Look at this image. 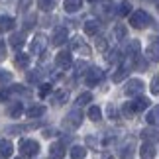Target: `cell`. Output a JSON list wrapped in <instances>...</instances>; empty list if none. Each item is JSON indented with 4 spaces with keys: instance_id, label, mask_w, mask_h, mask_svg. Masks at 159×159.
<instances>
[{
    "instance_id": "cell-1",
    "label": "cell",
    "mask_w": 159,
    "mask_h": 159,
    "mask_svg": "<svg viewBox=\"0 0 159 159\" xmlns=\"http://www.w3.org/2000/svg\"><path fill=\"white\" fill-rule=\"evenodd\" d=\"M130 24H132V28H136V30H143V28H148L151 24V18H149L148 12L136 10V12L130 14Z\"/></svg>"
},
{
    "instance_id": "cell-2",
    "label": "cell",
    "mask_w": 159,
    "mask_h": 159,
    "mask_svg": "<svg viewBox=\"0 0 159 159\" xmlns=\"http://www.w3.org/2000/svg\"><path fill=\"white\" fill-rule=\"evenodd\" d=\"M20 153L24 157H34L39 153V143L35 139H20Z\"/></svg>"
},
{
    "instance_id": "cell-3",
    "label": "cell",
    "mask_w": 159,
    "mask_h": 159,
    "mask_svg": "<svg viewBox=\"0 0 159 159\" xmlns=\"http://www.w3.org/2000/svg\"><path fill=\"white\" fill-rule=\"evenodd\" d=\"M81 122H83V112L79 108H75V110H71L69 114L65 116V128H69V130H75V128H79L81 126Z\"/></svg>"
},
{
    "instance_id": "cell-4",
    "label": "cell",
    "mask_w": 159,
    "mask_h": 159,
    "mask_svg": "<svg viewBox=\"0 0 159 159\" xmlns=\"http://www.w3.org/2000/svg\"><path fill=\"white\" fill-rule=\"evenodd\" d=\"M45 47H47V38H45L43 34H38V35L32 39V43H30V51L39 55V53L45 51Z\"/></svg>"
},
{
    "instance_id": "cell-5",
    "label": "cell",
    "mask_w": 159,
    "mask_h": 159,
    "mask_svg": "<svg viewBox=\"0 0 159 159\" xmlns=\"http://www.w3.org/2000/svg\"><path fill=\"white\" fill-rule=\"evenodd\" d=\"M142 90H143V81H139V79H130V81L126 83L124 93L128 96H138Z\"/></svg>"
},
{
    "instance_id": "cell-6",
    "label": "cell",
    "mask_w": 159,
    "mask_h": 159,
    "mask_svg": "<svg viewBox=\"0 0 159 159\" xmlns=\"http://www.w3.org/2000/svg\"><path fill=\"white\" fill-rule=\"evenodd\" d=\"M102 77H104V73H102V69H98V67H90L89 71H84V81H87L89 84L100 83Z\"/></svg>"
},
{
    "instance_id": "cell-7",
    "label": "cell",
    "mask_w": 159,
    "mask_h": 159,
    "mask_svg": "<svg viewBox=\"0 0 159 159\" xmlns=\"http://www.w3.org/2000/svg\"><path fill=\"white\" fill-rule=\"evenodd\" d=\"M67 39H69V32H67L65 28H55L53 30V35H51V43L53 45L59 47V45H63Z\"/></svg>"
},
{
    "instance_id": "cell-8",
    "label": "cell",
    "mask_w": 159,
    "mask_h": 159,
    "mask_svg": "<svg viewBox=\"0 0 159 159\" xmlns=\"http://www.w3.org/2000/svg\"><path fill=\"white\" fill-rule=\"evenodd\" d=\"M55 65L59 67V69H69V67L73 65V57L69 51H61L57 53V57H55Z\"/></svg>"
},
{
    "instance_id": "cell-9",
    "label": "cell",
    "mask_w": 159,
    "mask_h": 159,
    "mask_svg": "<svg viewBox=\"0 0 159 159\" xmlns=\"http://www.w3.org/2000/svg\"><path fill=\"white\" fill-rule=\"evenodd\" d=\"M71 49H73V51L83 53V55H89V53H90V47L84 43L81 38H73V39H71Z\"/></svg>"
},
{
    "instance_id": "cell-10",
    "label": "cell",
    "mask_w": 159,
    "mask_h": 159,
    "mask_svg": "<svg viewBox=\"0 0 159 159\" xmlns=\"http://www.w3.org/2000/svg\"><path fill=\"white\" fill-rule=\"evenodd\" d=\"M139 155H142L143 159H153L155 157V145L149 143V142L142 143V148H139Z\"/></svg>"
},
{
    "instance_id": "cell-11",
    "label": "cell",
    "mask_w": 159,
    "mask_h": 159,
    "mask_svg": "<svg viewBox=\"0 0 159 159\" xmlns=\"http://www.w3.org/2000/svg\"><path fill=\"white\" fill-rule=\"evenodd\" d=\"M49 153H51V157H53V159H63V157H65V145L61 143V142L51 143Z\"/></svg>"
},
{
    "instance_id": "cell-12",
    "label": "cell",
    "mask_w": 159,
    "mask_h": 159,
    "mask_svg": "<svg viewBox=\"0 0 159 159\" xmlns=\"http://www.w3.org/2000/svg\"><path fill=\"white\" fill-rule=\"evenodd\" d=\"M84 34H89V35H96L98 34V30H100V22H96V20H89V22H84Z\"/></svg>"
},
{
    "instance_id": "cell-13",
    "label": "cell",
    "mask_w": 159,
    "mask_h": 159,
    "mask_svg": "<svg viewBox=\"0 0 159 159\" xmlns=\"http://www.w3.org/2000/svg\"><path fill=\"white\" fill-rule=\"evenodd\" d=\"M12 151H14V145H12V142H8V139H2L0 142V157H6L8 159L12 155Z\"/></svg>"
},
{
    "instance_id": "cell-14",
    "label": "cell",
    "mask_w": 159,
    "mask_h": 159,
    "mask_svg": "<svg viewBox=\"0 0 159 159\" xmlns=\"http://www.w3.org/2000/svg\"><path fill=\"white\" fill-rule=\"evenodd\" d=\"M24 43H26V38H24V34H12L10 35V45L14 47V49H20V47H24Z\"/></svg>"
},
{
    "instance_id": "cell-15",
    "label": "cell",
    "mask_w": 159,
    "mask_h": 159,
    "mask_svg": "<svg viewBox=\"0 0 159 159\" xmlns=\"http://www.w3.org/2000/svg\"><path fill=\"white\" fill-rule=\"evenodd\" d=\"M148 106H149V100L145 98V96H138V98L132 102V108H134V112H142V110H145Z\"/></svg>"
},
{
    "instance_id": "cell-16",
    "label": "cell",
    "mask_w": 159,
    "mask_h": 159,
    "mask_svg": "<svg viewBox=\"0 0 159 159\" xmlns=\"http://www.w3.org/2000/svg\"><path fill=\"white\" fill-rule=\"evenodd\" d=\"M14 18L12 16H0V32H10L14 28Z\"/></svg>"
},
{
    "instance_id": "cell-17",
    "label": "cell",
    "mask_w": 159,
    "mask_h": 159,
    "mask_svg": "<svg viewBox=\"0 0 159 159\" xmlns=\"http://www.w3.org/2000/svg\"><path fill=\"white\" fill-rule=\"evenodd\" d=\"M142 138L145 139V142H149V143H153L159 139V132L153 130V128H145V130L142 132Z\"/></svg>"
},
{
    "instance_id": "cell-18",
    "label": "cell",
    "mask_w": 159,
    "mask_h": 159,
    "mask_svg": "<svg viewBox=\"0 0 159 159\" xmlns=\"http://www.w3.org/2000/svg\"><path fill=\"white\" fill-rule=\"evenodd\" d=\"M145 120H148V124L151 126H159V106H153L148 112V116H145Z\"/></svg>"
},
{
    "instance_id": "cell-19",
    "label": "cell",
    "mask_w": 159,
    "mask_h": 159,
    "mask_svg": "<svg viewBox=\"0 0 159 159\" xmlns=\"http://www.w3.org/2000/svg\"><path fill=\"white\" fill-rule=\"evenodd\" d=\"M22 112H24L22 102H10V106H8V116H12V118H18V116H22Z\"/></svg>"
},
{
    "instance_id": "cell-20",
    "label": "cell",
    "mask_w": 159,
    "mask_h": 159,
    "mask_svg": "<svg viewBox=\"0 0 159 159\" xmlns=\"http://www.w3.org/2000/svg\"><path fill=\"white\" fill-rule=\"evenodd\" d=\"M148 57L151 61H159V39H153V43L148 47Z\"/></svg>"
},
{
    "instance_id": "cell-21",
    "label": "cell",
    "mask_w": 159,
    "mask_h": 159,
    "mask_svg": "<svg viewBox=\"0 0 159 159\" xmlns=\"http://www.w3.org/2000/svg\"><path fill=\"white\" fill-rule=\"evenodd\" d=\"M126 53L130 55V57H139V41L138 39H134V41H130V43H128V49H126Z\"/></svg>"
},
{
    "instance_id": "cell-22",
    "label": "cell",
    "mask_w": 159,
    "mask_h": 159,
    "mask_svg": "<svg viewBox=\"0 0 159 159\" xmlns=\"http://www.w3.org/2000/svg\"><path fill=\"white\" fill-rule=\"evenodd\" d=\"M116 14H118V16H130V14H132V4L128 2V0L120 2V4H118V10H116Z\"/></svg>"
},
{
    "instance_id": "cell-23",
    "label": "cell",
    "mask_w": 159,
    "mask_h": 159,
    "mask_svg": "<svg viewBox=\"0 0 159 159\" xmlns=\"http://www.w3.org/2000/svg\"><path fill=\"white\" fill-rule=\"evenodd\" d=\"M30 118H39V116H43L45 114V106H41V104H38V106H32V108H28V112H26Z\"/></svg>"
},
{
    "instance_id": "cell-24",
    "label": "cell",
    "mask_w": 159,
    "mask_h": 159,
    "mask_svg": "<svg viewBox=\"0 0 159 159\" xmlns=\"http://www.w3.org/2000/svg\"><path fill=\"white\" fill-rule=\"evenodd\" d=\"M134 151H136L134 143H128V145H124V148L120 149V157L122 159H134Z\"/></svg>"
},
{
    "instance_id": "cell-25",
    "label": "cell",
    "mask_w": 159,
    "mask_h": 159,
    "mask_svg": "<svg viewBox=\"0 0 159 159\" xmlns=\"http://www.w3.org/2000/svg\"><path fill=\"white\" fill-rule=\"evenodd\" d=\"M84 155H87V149H84L83 145H73L71 148V157L73 159H84Z\"/></svg>"
},
{
    "instance_id": "cell-26",
    "label": "cell",
    "mask_w": 159,
    "mask_h": 159,
    "mask_svg": "<svg viewBox=\"0 0 159 159\" xmlns=\"http://www.w3.org/2000/svg\"><path fill=\"white\" fill-rule=\"evenodd\" d=\"M81 6H83V0H65L67 12H77V10H81Z\"/></svg>"
},
{
    "instance_id": "cell-27",
    "label": "cell",
    "mask_w": 159,
    "mask_h": 159,
    "mask_svg": "<svg viewBox=\"0 0 159 159\" xmlns=\"http://www.w3.org/2000/svg\"><path fill=\"white\" fill-rule=\"evenodd\" d=\"M126 77H128V67H118V71L112 75V81L114 83H120V81H124Z\"/></svg>"
},
{
    "instance_id": "cell-28",
    "label": "cell",
    "mask_w": 159,
    "mask_h": 159,
    "mask_svg": "<svg viewBox=\"0 0 159 159\" xmlns=\"http://www.w3.org/2000/svg\"><path fill=\"white\" fill-rule=\"evenodd\" d=\"M89 118L93 120V122H98V120L102 118V110H100L98 106H90V108H89Z\"/></svg>"
},
{
    "instance_id": "cell-29",
    "label": "cell",
    "mask_w": 159,
    "mask_h": 159,
    "mask_svg": "<svg viewBox=\"0 0 159 159\" xmlns=\"http://www.w3.org/2000/svg\"><path fill=\"white\" fill-rule=\"evenodd\" d=\"M90 100H93V94L83 93V94H79V98H77V106H84V104H89Z\"/></svg>"
},
{
    "instance_id": "cell-30",
    "label": "cell",
    "mask_w": 159,
    "mask_h": 159,
    "mask_svg": "<svg viewBox=\"0 0 159 159\" xmlns=\"http://www.w3.org/2000/svg\"><path fill=\"white\" fill-rule=\"evenodd\" d=\"M28 63H30V57L26 53H18L16 55V65L18 67H28Z\"/></svg>"
},
{
    "instance_id": "cell-31",
    "label": "cell",
    "mask_w": 159,
    "mask_h": 159,
    "mask_svg": "<svg viewBox=\"0 0 159 159\" xmlns=\"http://www.w3.org/2000/svg\"><path fill=\"white\" fill-rule=\"evenodd\" d=\"M10 81H12V73L0 69V84H6V83H10Z\"/></svg>"
},
{
    "instance_id": "cell-32",
    "label": "cell",
    "mask_w": 159,
    "mask_h": 159,
    "mask_svg": "<svg viewBox=\"0 0 159 159\" xmlns=\"http://www.w3.org/2000/svg\"><path fill=\"white\" fill-rule=\"evenodd\" d=\"M38 8H41V10H51L53 8V0H38Z\"/></svg>"
},
{
    "instance_id": "cell-33",
    "label": "cell",
    "mask_w": 159,
    "mask_h": 159,
    "mask_svg": "<svg viewBox=\"0 0 159 159\" xmlns=\"http://www.w3.org/2000/svg\"><path fill=\"white\" fill-rule=\"evenodd\" d=\"M118 61H122V55L118 49H114V51H110L108 55V63H118Z\"/></svg>"
},
{
    "instance_id": "cell-34",
    "label": "cell",
    "mask_w": 159,
    "mask_h": 159,
    "mask_svg": "<svg viewBox=\"0 0 159 159\" xmlns=\"http://www.w3.org/2000/svg\"><path fill=\"white\" fill-rule=\"evenodd\" d=\"M53 100L57 102V104H63V102L67 100V93H65V90H59V93H55V94H53Z\"/></svg>"
},
{
    "instance_id": "cell-35",
    "label": "cell",
    "mask_w": 159,
    "mask_h": 159,
    "mask_svg": "<svg viewBox=\"0 0 159 159\" xmlns=\"http://www.w3.org/2000/svg\"><path fill=\"white\" fill-rule=\"evenodd\" d=\"M114 38H116V39L126 38V28H124V26H116V28H114Z\"/></svg>"
},
{
    "instance_id": "cell-36",
    "label": "cell",
    "mask_w": 159,
    "mask_h": 159,
    "mask_svg": "<svg viewBox=\"0 0 159 159\" xmlns=\"http://www.w3.org/2000/svg\"><path fill=\"white\" fill-rule=\"evenodd\" d=\"M122 114L126 116V118H132V114H136L134 112V108H132V102H126L124 108H122Z\"/></svg>"
},
{
    "instance_id": "cell-37",
    "label": "cell",
    "mask_w": 159,
    "mask_h": 159,
    "mask_svg": "<svg viewBox=\"0 0 159 159\" xmlns=\"http://www.w3.org/2000/svg\"><path fill=\"white\" fill-rule=\"evenodd\" d=\"M96 47H98V51H106L108 49V41L104 38H98L96 39Z\"/></svg>"
},
{
    "instance_id": "cell-38",
    "label": "cell",
    "mask_w": 159,
    "mask_h": 159,
    "mask_svg": "<svg viewBox=\"0 0 159 159\" xmlns=\"http://www.w3.org/2000/svg\"><path fill=\"white\" fill-rule=\"evenodd\" d=\"M151 93H153V94H159V75L157 77H153V81H151Z\"/></svg>"
},
{
    "instance_id": "cell-39",
    "label": "cell",
    "mask_w": 159,
    "mask_h": 159,
    "mask_svg": "<svg viewBox=\"0 0 159 159\" xmlns=\"http://www.w3.org/2000/svg\"><path fill=\"white\" fill-rule=\"evenodd\" d=\"M28 79H30V83H35V81H39V79H41V73H39V71H35V73H30V75H28Z\"/></svg>"
},
{
    "instance_id": "cell-40",
    "label": "cell",
    "mask_w": 159,
    "mask_h": 159,
    "mask_svg": "<svg viewBox=\"0 0 159 159\" xmlns=\"http://www.w3.org/2000/svg\"><path fill=\"white\" fill-rule=\"evenodd\" d=\"M6 57V41L0 39V61H2Z\"/></svg>"
},
{
    "instance_id": "cell-41",
    "label": "cell",
    "mask_w": 159,
    "mask_h": 159,
    "mask_svg": "<svg viewBox=\"0 0 159 159\" xmlns=\"http://www.w3.org/2000/svg\"><path fill=\"white\" fill-rule=\"evenodd\" d=\"M10 93H12V90H6V89H0V102H2V100H6V98H8V96H10Z\"/></svg>"
},
{
    "instance_id": "cell-42",
    "label": "cell",
    "mask_w": 159,
    "mask_h": 159,
    "mask_svg": "<svg viewBox=\"0 0 159 159\" xmlns=\"http://www.w3.org/2000/svg\"><path fill=\"white\" fill-rule=\"evenodd\" d=\"M30 4H32V0H20V10H28Z\"/></svg>"
},
{
    "instance_id": "cell-43",
    "label": "cell",
    "mask_w": 159,
    "mask_h": 159,
    "mask_svg": "<svg viewBox=\"0 0 159 159\" xmlns=\"http://www.w3.org/2000/svg\"><path fill=\"white\" fill-rule=\"evenodd\" d=\"M34 22H35V16H30L28 20H26V30H28V28H32V26H34Z\"/></svg>"
},
{
    "instance_id": "cell-44",
    "label": "cell",
    "mask_w": 159,
    "mask_h": 159,
    "mask_svg": "<svg viewBox=\"0 0 159 159\" xmlns=\"http://www.w3.org/2000/svg\"><path fill=\"white\" fill-rule=\"evenodd\" d=\"M108 116L110 118H116V116H118V112L114 110V106H108Z\"/></svg>"
},
{
    "instance_id": "cell-45",
    "label": "cell",
    "mask_w": 159,
    "mask_h": 159,
    "mask_svg": "<svg viewBox=\"0 0 159 159\" xmlns=\"http://www.w3.org/2000/svg\"><path fill=\"white\" fill-rule=\"evenodd\" d=\"M102 159H114V157L110 155V153H104V157H102Z\"/></svg>"
},
{
    "instance_id": "cell-46",
    "label": "cell",
    "mask_w": 159,
    "mask_h": 159,
    "mask_svg": "<svg viewBox=\"0 0 159 159\" xmlns=\"http://www.w3.org/2000/svg\"><path fill=\"white\" fill-rule=\"evenodd\" d=\"M155 8H157V10H159V0H155Z\"/></svg>"
},
{
    "instance_id": "cell-47",
    "label": "cell",
    "mask_w": 159,
    "mask_h": 159,
    "mask_svg": "<svg viewBox=\"0 0 159 159\" xmlns=\"http://www.w3.org/2000/svg\"><path fill=\"white\" fill-rule=\"evenodd\" d=\"M89 2H94V0H89Z\"/></svg>"
}]
</instances>
